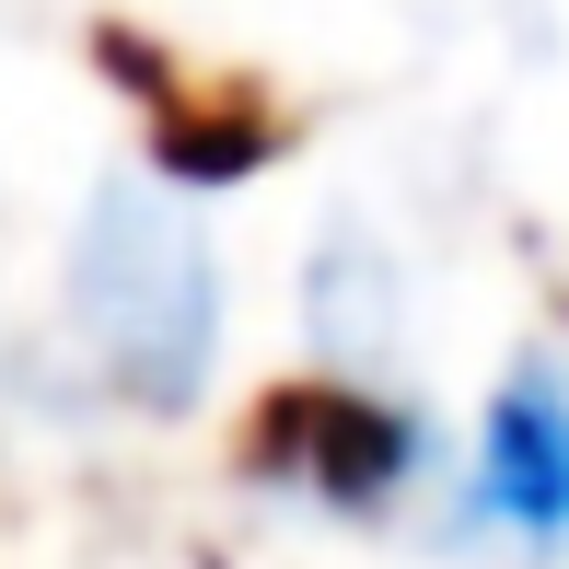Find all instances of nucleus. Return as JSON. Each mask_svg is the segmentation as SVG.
Returning <instances> with one entry per match:
<instances>
[{
	"mask_svg": "<svg viewBox=\"0 0 569 569\" xmlns=\"http://www.w3.org/2000/svg\"><path fill=\"white\" fill-rule=\"evenodd\" d=\"M70 302H82V338L117 372V396L140 407H187L210 383V244L174 198L151 187H106L70 256Z\"/></svg>",
	"mask_w": 569,
	"mask_h": 569,
	"instance_id": "obj_1",
	"label": "nucleus"
},
{
	"mask_svg": "<svg viewBox=\"0 0 569 569\" xmlns=\"http://www.w3.org/2000/svg\"><path fill=\"white\" fill-rule=\"evenodd\" d=\"M477 511L511 535H569V372L523 360L488 407V453H477Z\"/></svg>",
	"mask_w": 569,
	"mask_h": 569,
	"instance_id": "obj_3",
	"label": "nucleus"
},
{
	"mask_svg": "<svg viewBox=\"0 0 569 569\" xmlns=\"http://www.w3.org/2000/svg\"><path fill=\"white\" fill-rule=\"evenodd\" d=\"M256 465L268 477H302L315 500H396L407 465H419V419H396V407L349 396V383H302V396L268 407V430H256Z\"/></svg>",
	"mask_w": 569,
	"mask_h": 569,
	"instance_id": "obj_2",
	"label": "nucleus"
}]
</instances>
